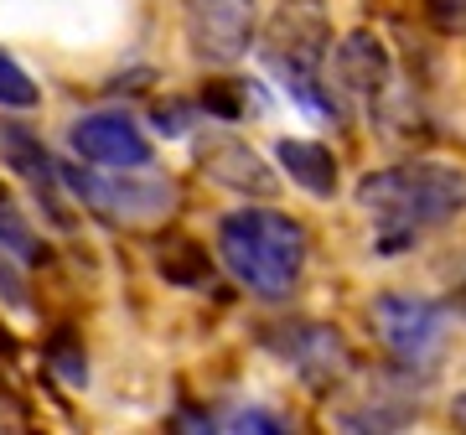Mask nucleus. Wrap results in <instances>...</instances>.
Instances as JSON below:
<instances>
[{
    "mask_svg": "<svg viewBox=\"0 0 466 435\" xmlns=\"http://www.w3.org/2000/svg\"><path fill=\"white\" fill-rule=\"evenodd\" d=\"M358 202L363 213H373L383 234H394L389 244L415 238L420 228L451 223L466 207V171L446 167V161H410V167L368 171L358 182Z\"/></svg>",
    "mask_w": 466,
    "mask_h": 435,
    "instance_id": "1",
    "label": "nucleus"
},
{
    "mask_svg": "<svg viewBox=\"0 0 466 435\" xmlns=\"http://www.w3.org/2000/svg\"><path fill=\"white\" fill-rule=\"evenodd\" d=\"M218 254L254 296L280 301L306 269V228L275 207H238L218 223Z\"/></svg>",
    "mask_w": 466,
    "mask_h": 435,
    "instance_id": "2",
    "label": "nucleus"
},
{
    "mask_svg": "<svg viewBox=\"0 0 466 435\" xmlns=\"http://www.w3.org/2000/svg\"><path fill=\"white\" fill-rule=\"evenodd\" d=\"M259 52H265V67L300 104H311L317 115H332V104L321 99V67H327V52H332L327 0H280L275 16L265 21Z\"/></svg>",
    "mask_w": 466,
    "mask_h": 435,
    "instance_id": "3",
    "label": "nucleus"
},
{
    "mask_svg": "<svg viewBox=\"0 0 466 435\" xmlns=\"http://www.w3.org/2000/svg\"><path fill=\"white\" fill-rule=\"evenodd\" d=\"M57 177L109 223H156L177 207V187L161 177H94L78 167H57Z\"/></svg>",
    "mask_w": 466,
    "mask_h": 435,
    "instance_id": "4",
    "label": "nucleus"
},
{
    "mask_svg": "<svg viewBox=\"0 0 466 435\" xmlns=\"http://www.w3.org/2000/svg\"><path fill=\"white\" fill-rule=\"evenodd\" d=\"M182 32L198 63H238L259 36V5L254 0H187Z\"/></svg>",
    "mask_w": 466,
    "mask_h": 435,
    "instance_id": "5",
    "label": "nucleus"
},
{
    "mask_svg": "<svg viewBox=\"0 0 466 435\" xmlns=\"http://www.w3.org/2000/svg\"><path fill=\"white\" fill-rule=\"evenodd\" d=\"M368 327L379 332V342L400 363H425L441 348V306L420 301V296H400V290H383L368 306Z\"/></svg>",
    "mask_w": 466,
    "mask_h": 435,
    "instance_id": "6",
    "label": "nucleus"
},
{
    "mask_svg": "<svg viewBox=\"0 0 466 435\" xmlns=\"http://www.w3.org/2000/svg\"><path fill=\"white\" fill-rule=\"evenodd\" d=\"M67 140H73L78 161H88V167H109V171H140V167H150V140H146V130H140L125 109L84 115L73 130H67Z\"/></svg>",
    "mask_w": 466,
    "mask_h": 435,
    "instance_id": "7",
    "label": "nucleus"
},
{
    "mask_svg": "<svg viewBox=\"0 0 466 435\" xmlns=\"http://www.w3.org/2000/svg\"><path fill=\"white\" fill-rule=\"evenodd\" d=\"M198 161L218 187L244 192V197H275V187H280L275 171H269V161L259 151H249L238 135H208L198 146Z\"/></svg>",
    "mask_w": 466,
    "mask_h": 435,
    "instance_id": "8",
    "label": "nucleus"
},
{
    "mask_svg": "<svg viewBox=\"0 0 466 435\" xmlns=\"http://www.w3.org/2000/svg\"><path fill=\"white\" fill-rule=\"evenodd\" d=\"M0 156H5V167L16 171V177L32 187L36 197L47 202L52 223H57V228H67V213H63V202H57L63 177H57V161L47 156V146H42L26 125H0Z\"/></svg>",
    "mask_w": 466,
    "mask_h": 435,
    "instance_id": "9",
    "label": "nucleus"
},
{
    "mask_svg": "<svg viewBox=\"0 0 466 435\" xmlns=\"http://www.w3.org/2000/svg\"><path fill=\"white\" fill-rule=\"evenodd\" d=\"M337 84L348 88L352 99H383V88H389V78H394V57H389V47H383L379 32H348L342 36V47H337Z\"/></svg>",
    "mask_w": 466,
    "mask_h": 435,
    "instance_id": "10",
    "label": "nucleus"
},
{
    "mask_svg": "<svg viewBox=\"0 0 466 435\" xmlns=\"http://www.w3.org/2000/svg\"><path fill=\"white\" fill-rule=\"evenodd\" d=\"M296 369H300V379L311 389H337L342 379H348V369H352V358H348V342L332 332V327H296Z\"/></svg>",
    "mask_w": 466,
    "mask_h": 435,
    "instance_id": "11",
    "label": "nucleus"
},
{
    "mask_svg": "<svg viewBox=\"0 0 466 435\" xmlns=\"http://www.w3.org/2000/svg\"><path fill=\"white\" fill-rule=\"evenodd\" d=\"M275 161L300 192H311V197H332L337 192V156L332 146H321V140H280L275 146Z\"/></svg>",
    "mask_w": 466,
    "mask_h": 435,
    "instance_id": "12",
    "label": "nucleus"
},
{
    "mask_svg": "<svg viewBox=\"0 0 466 435\" xmlns=\"http://www.w3.org/2000/svg\"><path fill=\"white\" fill-rule=\"evenodd\" d=\"M404 425V410H389L383 400H368V404H352L337 415V435H400Z\"/></svg>",
    "mask_w": 466,
    "mask_h": 435,
    "instance_id": "13",
    "label": "nucleus"
},
{
    "mask_svg": "<svg viewBox=\"0 0 466 435\" xmlns=\"http://www.w3.org/2000/svg\"><path fill=\"white\" fill-rule=\"evenodd\" d=\"M161 275L177 280V285H202L213 275V265H208L202 244H192V238H167V249H161Z\"/></svg>",
    "mask_w": 466,
    "mask_h": 435,
    "instance_id": "14",
    "label": "nucleus"
},
{
    "mask_svg": "<svg viewBox=\"0 0 466 435\" xmlns=\"http://www.w3.org/2000/svg\"><path fill=\"white\" fill-rule=\"evenodd\" d=\"M36 104H42V88L32 84V73L11 52H0V109H36Z\"/></svg>",
    "mask_w": 466,
    "mask_h": 435,
    "instance_id": "15",
    "label": "nucleus"
},
{
    "mask_svg": "<svg viewBox=\"0 0 466 435\" xmlns=\"http://www.w3.org/2000/svg\"><path fill=\"white\" fill-rule=\"evenodd\" d=\"M0 249H16V254H26V259H36L42 254V244H36V234H32V223L21 218V207L11 202V192L0 187Z\"/></svg>",
    "mask_w": 466,
    "mask_h": 435,
    "instance_id": "16",
    "label": "nucleus"
},
{
    "mask_svg": "<svg viewBox=\"0 0 466 435\" xmlns=\"http://www.w3.org/2000/svg\"><path fill=\"white\" fill-rule=\"evenodd\" d=\"M202 109L218 119H244L249 115V88L244 84H228V78H213L202 88Z\"/></svg>",
    "mask_w": 466,
    "mask_h": 435,
    "instance_id": "17",
    "label": "nucleus"
},
{
    "mask_svg": "<svg viewBox=\"0 0 466 435\" xmlns=\"http://www.w3.org/2000/svg\"><path fill=\"white\" fill-rule=\"evenodd\" d=\"M167 435H218V425H213L208 410H198V404H177L167 415Z\"/></svg>",
    "mask_w": 466,
    "mask_h": 435,
    "instance_id": "18",
    "label": "nucleus"
},
{
    "mask_svg": "<svg viewBox=\"0 0 466 435\" xmlns=\"http://www.w3.org/2000/svg\"><path fill=\"white\" fill-rule=\"evenodd\" d=\"M425 16H431L435 32L466 36V0H425Z\"/></svg>",
    "mask_w": 466,
    "mask_h": 435,
    "instance_id": "19",
    "label": "nucleus"
},
{
    "mask_svg": "<svg viewBox=\"0 0 466 435\" xmlns=\"http://www.w3.org/2000/svg\"><path fill=\"white\" fill-rule=\"evenodd\" d=\"M233 435H296V430L275 410H244V415L233 420Z\"/></svg>",
    "mask_w": 466,
    "mask_h": 435,
    "instance_id": "20",
    "label": "nucleus"
},
{
    "mask_svg": "<svg viewBox=\"0 0 466 435\" xmlns=\"http://www.w3.org/2000/svg\"><path fill=\"white\" fill-rule=\"evenodd\" d=\"M156 130H167V135H187V104H156Z\"/></svg>",
    "mask_w": 466,
    "mask_h": 435,
    "instance_id": "21",
    "label": "nucleus"
},
{
    "mask_svg": "<svg viewBox=\"0 0 466 435\" xmlns=\"http://www.w3.org/2000/svg\"><path fill=\"white\" fill-rule=\"evenodd\" d=\"M451 435H466V394L451 400Z\"/></svg>",
    "mask_w": 466,
    "mask_h": 435,
    "instance_id": "22",
    "label": "nucleus"
},
{
    "mask_svg": "<svg viewBox=\"0 0 466 435\" xmlns=\"http://www.w3.org/2000/svg\"><path fill=\"white\" fill-rule=\"evenodd\" d=\"M451 306H456V311H461V317H466V280L456 285V296H451Z\"/></svg>",
    "mask_w": 466,
    "mask_h": 435,
    "instance_id": "23",
    "label": "nucleus"
}]
</instances>
